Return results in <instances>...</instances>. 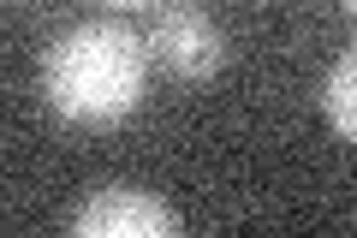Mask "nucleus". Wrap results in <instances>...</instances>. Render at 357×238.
Wrapping results in <instances>:
<instances>
[{"instance_id":"1","label":"nucleus","mask_w":357,"mask_h":238,"mask_svg":"<svg viewBox=\"0 0 357 238\" xmlns=\"http://www.w3.org/2000/svg\"><path fill=\"white\" fill-rule=\"evenodd\" d=\"M149 48L126 18H84L60 30L42 54V96L72 126H119L137 113Z\"/></svg>"},{"instance_id":"2","label":"nucleus","mask_w":357,"mask_h":238,"mask_svg":"<svg viewBox=\"0 0 357 238\" xmlns=\"http://www.w3.org/2000/svg\"><path fill=\"white\" fill-rule=\"evenodd\" d=\"M143 48L178 77H215L220 60H227V42H220V24L197 6H155L149 13V36Z\"/></svg>"},{"instance_id":"3","label":"nucleus","mask_w":357,"mask_h":238,"mask_svg":"<svg viewBox=\"0 0 357 238\" xmlns=\"http://www.w3.org/2000/svg\"><path fill=\"white\" fill-rule=\"evenodd\" d=\"M72 238H178V221L167 202H155L149 191L107 185L77 209Z\"/></svg>"},{"instance_id":"4","label":"nucleus","mask_w":357,"mask_h":238,"mask_svg":"<svg viewBox=\"0 0 357 238\" xmlns=\"http://www.w3.org/2000/svg\"><path fill=\"white\" fill-rule=\"evenodd\" d=\"M321 113L333 119L340 137H357V60H351V54L321 77Z\"/></svg>"}]
</instances>
